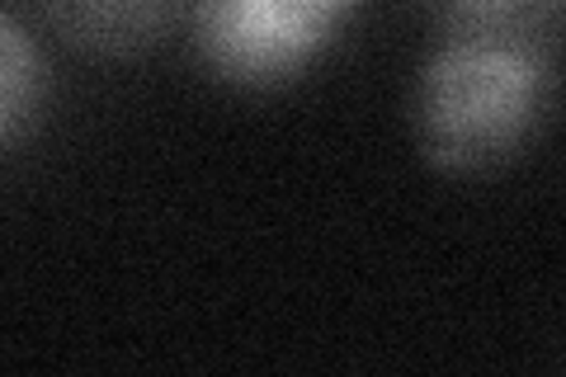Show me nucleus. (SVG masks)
<instances>
[{
    "label": "nucleus",
    "instance_id": "1",
    "mask_svg": "<svg viewBox=\"0 0 566 377\" xmlns=\"http://www.w3.org/2000/svg\"><path fill=\"white\" fill-rule=\"evenodd\" d=\"M557 66L534 24L449 29L416 85V133L439 170L510 160L553 109Z\"/></svg>",
    "mask_w": 566,
    "mask_h": 377
},
{
    "label": "nucleus",
    "instance_id": "5",
    "mask_svg": "<svg viewBox=\"0 0 566 377\" xmlns=\"http://www.w3.org/2000/svg\"><path fill=\"white\" fill-rule=\"evenodd\" d=\"M543 0H430V10L449 29H505V24H534V10Z\"/></svg>",
    "mask_w": 566,
    "mask_h": 377
},
{
    "label": "nucleus",
    "instance_id": "3",
    "mask_svg": "<svg viewBox=\"0 0 566 377\" xmlns=\"http://www.w3.org/2000/svg\"><path fill=\"white\" fill-rule=\"evenodd\" d=\"M52 29L85 52H137L156 43L180 0H43Z\"/></svg>",
    "mask_w": 566,
    "mask_h": 377
},
{
    "label": "nucleus",
    "instance_id": "2",
    "mask_svg": "<svg viewBox=\"0 0 566 377\" xmlns=\"http://www.w3.org/2000/svg\"><path fill=\"white\" fill-rule=\"evenodd\" d=\"M359 0H193V48L227 85H283L340 39Z\"/></svg>",
    "mask_w": 566,
    "mask_h": 377
},
{
    "label": "nucleus",
    "instance_id": "4",
    "mask_svg": "<svg viewBox=\"0 0 566 377\" xmlns=\"http://www.w3.org/2000/svg\"><path fill=\"white\" fill-rule=\"evenodd\" d=\"M43 100H48L43 57L33 52L20 20L6 14V20H0V133H6L10 147L20 142L24 123L39 118Z\"/></svg>",
    "mask_w": 566,
    "mask_h": 377
}]
</instances>
